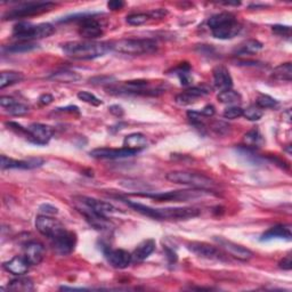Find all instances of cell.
<instances>
[{"instance_id": "39", "label": "cell", "mask_w": 292, "mask_h": 292, "mask_svg": "<svg viewBox=\"0 0 292 292\" xmlns=\"http://www.w3.org/2000/svg\"><path fill=\"white\" fill-rule=\"evenodd\" d=\"M6 110H7V112L11 114V116H15V117L25 116V114L29 113V111H30L26 105L22 104V103H18V102L11 105V107L7 108Z\"/></svg>"}, {"instance_id": "37", "label": "cell", "mask_w": 292, "mask_h": 292, "mask_svg": "<svg viewBox=\"0 0 292 292\" xmlns=\"http://www.w3.org/2000/svg\"><path fill=\"white\" fill-rule=\"evenodd\" d=\"M150 15H148V13H137V14H130V15H128L126 21L128 24L130 25H142L146 23L148 20H150Z\"/></svg>"}, {"instance_id": "35", "label": "cell", "mask_w": 292, "mask_h": 292, "mask_svg": "<svg viewBox=\"0 0 292 292\" xmlns=\"http://www.w3.org/2000/svg\"><path fill=\"white\" fill-rule=\"evenodd\" d=\"M277 100L275 98L271 97L270 95H265V94H261L259 96L257 97L256 99V105L258 108H260L261 110H265V109H273L277 107Z\"/></svg>"}, {"instance_id": "53", "label": "cell", "mask_w": 292, "mask_h": 292, "mask_svg": "<svg viewBox=\"0 0 292 292\" xmlns=\"http://www.w3.org/2000/svg\"><path fill=\"white\" fill-rule=\"evenodd\" d=\"M52 100H54V97L51 96L50 94H44L41 95L40 98H39V103L41 105H49Z\"/></svg>"}, {"instance_id": "32", "label": "cell", "mask_w": 292, "mask_h": 292, "mask_svg": "<svg viewBox=\"0 0 292 292\" xmlns=\"http://www.w3.org/2000/svg\"><path fill=\"white\" fill-rule=\"evenodd\" d=\"M38 48V45L33 41H20L17 44H13L11 46L5 47L4 50L7 52H13V54H17V52H28L31 50H35Z\"/></svg>"}, {"instance_id": "23", "label": "cell", "mask_w": 292, "mask_h": 292, "mask_svg": "<svg viewBox=\"0 0 292 292\" xmlns=\"http://www.w3.org/2000/svg\"><path fill=\"white\" fill-rule=\"evenodd\" d=\"M29 267H30V262L28 261L25 256H15L4 264V268L8 273L18 276L25 274L29 271Z\"/></svg>"}, {"instance_id": "12", "label": "cell", "mask_w": 292, "mask_h": 292, "mask_svg": "<svg viewBox=\"0 0 292 292\" xmlns=\"http://www.w3.org/2000/svg\"><path fill=\"white\" fill-rule=\"evenodd\" d=\"M50 242L52 248H54V250L57 253H60L62 256H68L74 250V247L76 244V235L75 233L65 229L60 235H57L56 237L52 238V240H50Z\"/></svg>"}, {"instance_id": "17", "label": "cell", "mask_w": 292, "mask_h": 292, "mask_svg": "<svg viewBox=\"0 0 292 292\" xmlns=\"http://www.w3.org/2000/svg\"><path fill=\"white\" fill-rule=\"evenodd\" d=\"M188 249L194 255L205 259H222L223 255L216 247L205 242H190Z\"/></svg>"}, {"instance_id": "15", "label": "cell", "mask_w": 292, "mask_h": 292, "mask_svg": "<svg viewBox=\"0 0 292 292\" xmlns=\"http://www.w3.org/2000/svg\"><path fill=\"white\" fill-rule=\"evenodd\" d=\"M30 141L39 145H46L54 135V129L42 123H32L28 128Z\"/></svg>"}, {"instance_id": "40", "label": "cell", "mask_w": 292, "mask_h": 292, "mask_svg": "<svg viewBox=\"0 0 292 292\" xmlns=\"http://www.w3.org/2000/svg\"><path fill=\"white\" fill-rule=\"evenodd\" d=\"M78 98L80 100H83V102H85V103L93 105V107H99V105L103 104L102 100L97 98L94 94L89 93V92H79Z\"/></svg>"}, {"instance_id": "25", "label": "cell", "mask_w": 292, "mask_h": 292, "mask_svg": "<svg viewBox=\"0 0 292 292\" xmlns=\"http://www.w3.org/2000/svg\"><path fill=\"white\" fill-rule=\"evenodd\" d=\"M291 237L292 234L290 226H286V225H276V226L270 228L262 234L260 241H270L274 240V238H283V240L291 241Z\"/></svg>"}, {"instance_id": "44", "label": "cell", "mask_w": 292, "mask_h": 292, "mask_svg": "<svg viewBox=\"0 0 292 292\" xmlns=\"http://www.w3.org/2000/svg\"><path fill=\"white\" fill-rule=\"evenodd\" d=\"M273 32L275 33V35H279L282 37H286L289 38L291 36V29L290 26H285V25H274L273 26Z\"/></svg>"}, {"instance_id": "38", "label": "cell", "mask_w": 292, "mask_h": 292, "mask_svg": "<svg viewBox=\"0 0 292 292\" xmlns=\"http://www.w3.org/2000/svg\"><path fill=\"white\" fill-rule=\"evenodd\" d=\"M176 73H177V75L179 76L181 85L183 86L191 85L192 78H191V75H190V65L181 64L179 68L176 70Z\"/></svg>"}, {"instance_id": "9", "label": "cell", "mask_w": 292, "mask_h": 292, "mask_svg": "<svg viewBox=\"0 0 292 292\" xmlns=\"http://www.w3.org/2000/svg\"><path fill=\"white\" fill-rule=\"evenodd\" d=\"M148 83L145 80H134L127 81L120 86H111L108 90L110 94L122 95V94H134V95H152L155 96L157 95V90L147 89Z\"/></svg>"}, {"instance_id": "24", "label": "cell", "mask_w": 292, "mask_h": 292, "mask_svg": "<svg viewBox=\"0 0 292 292\" xmlns=\"http://www.w3.org/2000/svg\"><path fill=\"white\" fill-rule=\"evenodd\" d=\"M155 250V241L152 238H147L141 242L131 253L132 262H142Z\"/></svg>"}, {"instance_id": "26", "label": "cell", "mask_w": 292, "mask_h": 292, "mask_svg": "<svg viewBox=\"0 0 292 292\" xmlns=\"http://www.w3.org/2000/svg\"><path fill=\"white\" fill-rule=\"evenodd\" d=\"M147 145L146 137L141 132H134L130 135L126 136L123 141V147L129 148V150L140 152Z\"/></svg>"}, {"instance_id": "47", "label": "cell", "mask_w": 292, "mask_h": 292, "mask_svg": "<svg viewBox=\"0 0 292 292\" xmlns=\"http://www.w3.org/2000/svg\"><path fill=\"white\" fill-rule=\"evenodd\" d=\"M200 113L205 118H211L215 116V113H216V110H215L214 105L209 104V105H205V107L201 110Z\"/></svg>"}, {"instance_id": "50", "label": "cell", "mask_w": 292, "mask_h": 292, "mask_svg": "<svg viewBox=\"0 0 292 292\" xmlns=\"http://www.w3.org/2000/svg\"><path fill=\"white\" fill-rule=\"evenodd\" d=\"M280 267L282 268V270H284V271H290L291 270V267H292V260H291V256L288 255L286 257H284L283 259H282L280 261Z\"/></svg>"}, {"instance_id": "18", "label": "cell", "mask_w": 292, "mask_h": 292, "mask_svg": "<svg viewBox=\"0 0 292 292\" xmlns=\"http://www.w3.org/2000/svg\"><path fill=\"white\" fill-rule=\"evenodd\" d=\"M105 257H107L110 265L118 270H124L131 264V253L123 250V249H108L105 251Z\"/></svg>"}, {"instance_id": "30", "label": "cell", "mask_w": 292, "mask_h": 292, "mask_svg": "<svg viewBox=\"0 0 292 292\" xmlns=\"http://www.w3.org/2000/svg\"><path fill=\"white\" fill-rule=\"evenodd\" d=\"M261 49H262L261 42L255 39H249L247 41L242 42V44L238 46V48L235 50V54L240 55V56L252 55V54H257V52L260 51Z\"/></svg>"}, {"instance_id": "51", "label": "cell", "mask_w": 292, "mask_h": 292, "mask_svg": "<svg viewBox=\"0 0 292 292\" xmlns=\"http://www.w3.org/2000/svg\"><path fill=\"white\" fill-rule=\"evenodd\" d=\"M124 6V3L121 0H111V2L108 3V7L111 9V11H119Z\"/></svg>"}, {"instance_id": "1", "label": "cell", "mask_w": 292, "mask_h": 292, "mask_svg": "<svg viewBox=\"0 0 292 292\" xmlns=\"http://www.w3.org/2000/svg\"><path fill=\"white\" fill-rule=\"evenodd\" d=\"M129 207L132 208L135 211L144 215L146 217H150L156 220H186L194 217H198L200 215V210L195 208H165L156 209L151 208L148 205L131 202V201L124 200Z\"/></svg>"}, {"instance_id": "52", "label": "cell", "mask_w": 292, "mask_h": 292, "mask_svg": "<svg viewBox=\"0 0 292 292\" xmlns=\"http://www.w3.org/2000/svg\"><path fill=\"white\" fill-rule=\"evenodd\" d=\"M167 14V11H165V9H154V11H152L148 13V15H150L151 18H162Z\"/></svg>"}, {"instance_id": "43", "label": "cell", "mask_w": 292, "mask_h": 292, "mask_svg": "<svg viewBox=\"0 0 292 292\" xmlns=\"http://www.w3.org/2000/svg\"><path fill=\"white\" fill-rule=\"evenodd\" d=\"M188 117L190 119V121L192 124L196 127H202L204 126L203 123V116L201 114L200 112H196V111H189L188 112Z\"/></svg>"}, {"instance_id": "28", "label": "cell", "mask_w": 292, "mask_h": 292, "mask_svg": "<svg viewBox=\"0 0 292 292\" xmlns=\"http://www.w3.org/2000/svg\"><path fill=\"white\" fill-rule=\"evenodd\" d=\"M49 79L52 81H57V83H62V84H73V83H78V81L81 80V75L76 72H73V71L62 70V71H57V72L52 73L49 76Z\"/></svg>"}, {"instance_id": "3", "label": "cell", "mask_w": 292, "mask_h": 292, "mask_svg": "<svg viewBox=\"0 0 292 292\" xmlns=\"http://www.w3.org/2000/svg\"><path fill=\"white\" fill-rule=\"evenodd\" d=\"M213 36L217 39L226 40L236 37L241 31V24L231 13H219L208 20Z\"/></svg>"}, {"instance_id": "4", "label": "cell", "mask_w": 292, "mask_h": 292, "mask_svg": "<svg viewBox=\"0 0 292 292\" xmlns=\"http://www.w3.org/2000/svg\"><path fill=\"white\" fill-rule=\"evenodd\" d=\"M55 32V28L50 23H40L35 25L30 22H18L13 28V36L20 41H32L48 38Z\"/></svg>"}, {"instance_id": "46", "label": "cell", "mask_w": 292, "mask_h": 292, "mask_svg": "<svg viewBox=\"0 0 292 292\" xmlns=\"http://www.w3.org/2000/svg\"><path fill=\"white\" fill-rule=\"evenodd\" d=\"M213 129H214L215 131H217L218 134H222V135H223V134L228 131L229 127L227 126L226 123H224L222 121H216L213 124Z\"/></svg>"}, {"instance_id": "19", "label": "cell", "mask_w": 292, "mask_h": 292, "mask_svg": "<svg viewBox=\"0 0 292 292\" xmlns=\"http://www.w3.org/2000/svg\"><path fill=\"white\" fill-rule=\"evenodd\" d=\"M137 152L129 150L126 147L121 148H109V147H100L95 148L90 152V155L96 159H121V157H128L135 155Z\"/></svg>"}, {"instance_id": "11", "label": "cell", "mask_w": 292, "mask_h": 292, "mask_svg": "<svg viewBox=\"0 0 292 292\" xmlns=\"http://www.w3.org/2000/svg\"><path fill=\"white\" fill-rule=\"evenodd\" d=\"M80 25H79V33L81 37L86 38V39L93 40L96 38L103 36V26L94 17V14L86 13L83 18H80Z\"/></svg>"}, {"instance_id": "34", "label": "cell", "mask_w": 292, "mask_h": 292, "mask_svg": "<svg viewBox=\"0 0 292 292\" xmlns=\"http://www.w3.org/2000/svg\"><path fill=\"white\" fill-rule=\"evenodd\" d=\"M218 100L223 104H235L241 102V95L233 89L220 92L217 96Z\"/></svg>"}, {"instance_id": "16", "label": "cell", "mask_w": 292, "mask_h": 292, "mask_svg": "<svg viewBox=\"0 0 292 292\" xmlns=\"http://www.w3.org/2000/svg\"><path fill=\"white\" fill-rule=\"evenodd\" d=\"M73 200L79 201V202L84 203L86 205H88L90 209H93L95 213H97L100 216L109 217L110 215H113L118 211V209L116 207H113L112 204H110L108 202H104V201H99L97 199L89 198V196H74Z\"/></svg>"}, {"instance_id": "6", "label": "cell", "mask_w": 292, "mask_h": 292, "mask_svg": "<svg viewBox=\"0 0 292 292\" xmlns=\"http://www.w3.org/2000/svg\"><path fill=\"white\" fill-rule=\"evenodd\" d=\"M166 178L171 183L189 185L192 186V188L205 191L214 189L215 185H216V183L213 179H210L209 177L191 171H170L166 175Z\"/></svg>"}, {"instance_id": "2", "label": "cell", "mask_w": 292, "mask_h": 292, "mask_svg": "<svg viewBox=\"0 0 292 292\" xmlns=\"http://www.w3.org/2000/svg\"><path fill=\"white\" fill-rule=\"evenodd\" d=\"M64 54L74 60H94L107 54L111 44L100 41H71L62 46Z\"/></svg>"}, {"instance_id": "8", "label": "cell", "mask_w": 292, "mask_h": 292, "mask_svg": "<svg viewBox=\"0 0 292 292\" xmlns=\"http://www.w3.org/2000/svg\"><path fill=\"white\" fill-rule=\"evenodd\" d=\"M205 190H199L196 189L194 191H171V192H165V193H155V194H148V193H136L134 195L145 196V198L155 199L159 201H175V202H179V201H189L201 198L205 194Z\"/></svg>"}, {"instance_id": "41", "label": "cell", "mask_w": 292, "mask_h": 292, "mask_svg": "<svg viewBox=\"0 0 292 292\" xmlns=\"http://www.w3.org/2000/svg\"><path fill=\"white\" fill-rule=\"evenodd\" d=\"M223 116L225 119H228V120H234V119L243 117V109H241L240 107L227 108L224 111Z\"/></svg>"}, {"instance_id": "7", "label": "cell", "mask_w": 292, "mask_h": 292, "mask_svg": "<svg viewBox=\"0 0 292 292\" xmlns=\"http://www.w3.org/2000/svg\"><path fill=\"white\" fill-rule=\"evenodd\" d=\"M56 5L54 3H28L20 7L8 11L4 15V20H17V18L31 17L51 11Z\"/></svg>"}, {"instance_id": "27", "label": "cell", "mask_w": 292, "mask_h": 292, "mask_svg": "<svg viewBox=\"0 0 292 292\" xmlns=\"http://www.w3.org/2000/svg\"><path fill=\"white\" fill-rule=\"evenodd\" d=\"M8 290L20 291V292H30L35 289V284L30 277H17L9 282L7 285Z\"/></svg>"}, {"instance_id": "13", "label": "cell", "mask_w": 292, "mask_h": 292, "mask_svg": "<svg viewBox=\"0 0 292 292\" xmlns=\"http://www.w3.org/2000/svg\"><path fill=\"white\" fill-rule=\"evenodd\" d=\"M215 241L218 243V246L226 251L229 256L236 258L238 260L248 261L253 257V252L249 250L248 248L240 246V244L234 243L232 241H228L224 237H215Z\"/></svg>"}, {"instance_id": "45", "label": "cell", "mask_w": 292, "mask_h": 292, "mask_svg": "<svg viewBox=\"0 0 292 292\" xmlns=\"http://www.w3.org/2000/svg\"><path fill=\"white\" fill-rule=\"evenodd\" d=\"M39 210H40L41 214L48 215V216H51V215H56L57 213H59V209H57L56 207H54V205L48 204V203L41 204Z\"/></svg>"}, {"instance_id": "48", "label": "cell", "mask_w": 292, "mask_h": 292, "mask_svg": "<svg viewBox=\"0 0 292 292\" xmlns=\"http://www.w3.org/2000/svg\"><path fill=\"white\" fill-rule=\"evenodd\" d=\"M114 78L113 76H96V78L90 79L89 81L92 84H99V85H104V84H111V81H113Z\"/></svg>"}, {"instance_id": "20", "label": "cell", "mask_w": 292, "mask_h": 292, "mask_svg": "<svg viewBox=\"0 0 292 292\" xmlns=\"http://www.w3.org/2000/svg\"><path fill=\"white\" fill-rule=\"evenodd\" d=\"M44 160L29 159V160H14L6 155H2V169H35L42 166Z\"/></svg>"}, {"instance_id": "54", "label": "cell", "mask_w": 292, "mask_h": 292, "mask_svg": "<svg viewBox=\"0 0 292 292\" xmlns=\"http://www.w3.org/2000/svg\"><path fill=\"white\" fill-rule=\"evenodd\" d=\"M109 110H110V112L114 114L116 117H122L123 116V109L121 107H119V105H112V107L110 108Z\"/></svg>"}, {"instance_id": "14", "label": "cell", "mask_w": 292, "mask_h": 292, "mask_svg": "<svg viewBox=\"0 0 292 292\" xmlns=\"http://www.w3.org/2000/svg\"><path fill=\"white\" fill-rule=\"evenodd\" d=\"M73 203L75 205V208L79 210V213L84 215V217L86 220L92 225L94 228L96 229H107L110 227V222L108 220V217L100 216L97 213H95L93 209H90L88 205H86L84 203L79 202V201L73 200Z\"/></svg>"}, {"instance_id": "5", "label": "cell", "mask_w": 292, "mask_h": 292, "mask_svg": "<svg viewBox=\"0 0 292 292\" xmlns=\"http://www.w3.org/2000/svg\"><path fill=\"white\" fill-rule=\"evenodd\" d=\"M111 49L126 55H145L155 52L157 44L152 39H120L111 42Z\"/></svg>"}, {"instance_id": "42", "label": "cell", "mask_w": 292, "mask_h": 292, "mask_svg": "<svg viewBox=\"0 0 292 292\" xmlns=\"http://www.w3.org/2000/svg\"><path fill=\"white\" fill-rule=\"evenodd\" d=\"M196 99L198 98H195L194 96H192V95L189 94L188 92H184L183 94L177 95L176 98H175L176 103L178 105H181V107H186V105L193 104L196 102Z\"/></svg>"}, {"instance_id": "49", "label": "cell", "mask_w": 292, "mask_h": 292, "mask_svg": "<svg viewBox=\"0 0 292 292\" xmlns=\"http://www.w3.org/2000/svg\"><path fill=\"white\" fill-rule=\"evenodd\" d=\"M17 102V100L15 98H13V97H9V96H2V98H0V105L4 109H7L11 107V105L13 104H15Z\"/></svg>"}, {"instance_id": "10", "label": "cell", "mask_w": 292, "mask_h": 292, "mask_svg": "<svg viewBox=\"0 0 292 292\" xmlns=\"http://www.w3.org/2000/svg\"><path fill=\"white\" fill-rule=\"evenodd\" d=\"M36 227L42 235L48 237L49 240L60 235L62 232L65 231L64 225L60 220L52 218L48 215H40L36 218Z\"/></svg>"}, {"instance_id": "29", "label": "cell", "mask_w": 292, "mask_h": 292, "mask_svg": "<svg viewBox=\"0 0 292 292\" xmlns=\"http://www.w3.org/2000/svg\"><path fill=\"white\" fill-rule=\"evenodd\" d=\"M24 80V74L16 71H4L0 73V89H4L8 86L15 85Z\"/></svg>"}, {"instance_id": "36", "label": "cell", "mask_w": 292, "mask_h": 292, "mask_svg": "<svg viewBox=\"0 0 292 292\" xmlns=\"http://www.w3.org/2000/svg\"><path fill=\"white\" fill-rule=\"evenodd\" d=\"M262 114H264L262 110L257 105H250L246 110H243V117L250 121H258L262 117Z\"/></svg>"}, {"instance_id": "22", "label": "cell", "mask_w": 292, "mask_h": 292, "mask_svg": "<svg viewBox=\"0 0 292 292\" xmlns=\"http://www.w3.org/2000/svg\"><path fill=\"white\" fill-rule=\"evenodd\" d=\"M24 256L28 259V261L30 262V265H35V266L39 265L45 258L44 244L38 241L29 242L25 246Z\"/></svg>"}, {"instance_id": "21", "label": "cell", "mask_w": 292, "mask_h": 292, "mask_svg": "<svg viewBox=\"0 0 292 292\" xmlns=\"http://www.w3.org/2000/svg\"><path fill=\"white\" fill-rule=\"evenodd\" d=\"M214 74V83L216 88L220 92L229 90L233 87V79L229 71L225 68L224 65H218L213 71Z\"/></svg>"}, {"instance_id": "31", "label": "cell", "mask_w": 292, "mask_h": 292, "mask_svg": "<svg viewBox=\"0 0 292 292\" xmlns=\"http://www.w3.org/2000/svg\"><path fill=\"white\" fill-rule=\"evenodd\" d=\"M272 78L279 81H286V83H290L292 80V64L290 62H286V63L276 66L272 72Z\"/></svg>"}, {"instance_id": "33", "label": "cell", "mask_w": 292, "mask_h": 292, "mask_svg": "<svg viewBox=\"0 0 292 292\" xmlns=\"http://www.w3.org/2000/svg\"><path fill=\"white\" fill-rule=\"evenodd\" d=\"M243 141L248 147H260L264 144V138H262L260 132L257 129H253V130L247 132L243 137Z\"/></svg>"}]
</instances>
